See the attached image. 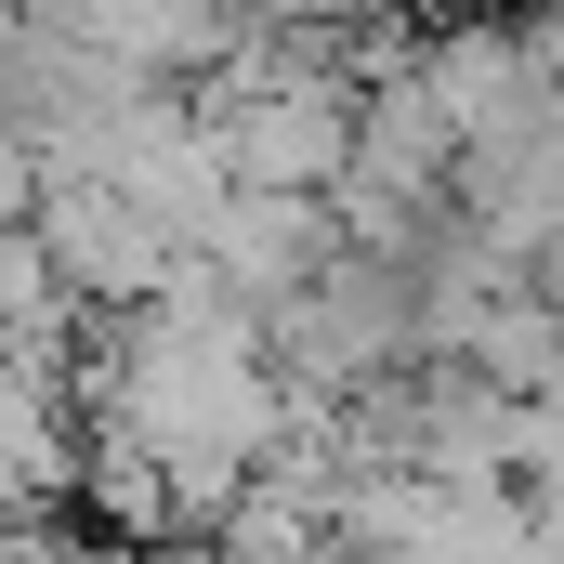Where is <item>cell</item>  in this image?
Masks as SVG:
<instances>
[{
    "label": "cell",
    "mask_w": 564,
    "mask_h": 564,
    "mask_svg": "<svg viewBox=\"0 0 564 564\" xmlns=\"http://www.w3.org/2000/svg\"><path fill=\"white\" fill-rule=\"evenodd\" d=\"M341 158H355V93H315V79L250 93V106L224 119V171H237V184H276V197H328Z\"/></svg>",
    "instance_id": "6da1fadb"
}]
</instances>
